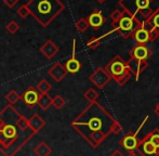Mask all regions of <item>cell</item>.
<instances>
[{"mask_svg": "<svg viewBox=\"0 0 159 156\" xmlns=\"http://www.w3.org/2000/svg\"><path fill=\"white\" fill-rule=\"evenodd\" d=\"M87 21H88L89 27L93 28L94 30H98V28H101V26H103V24L106 22V17L103 15L101 10H94L88 17H87Z\"/></svg>", "mask_w": 159, "mask_h": 156, "instance_id": "cell-12", "label": "cell"}, {"mask_svg": "<svg viewBox=\"0 0 159 156\" xmlns=\"http://www.w3.org/2000/svg\"><path fill=\"white\" fill-rule=\"evenodd\" d=\"M141 28H143V30H147V32H151L152 30L154 28V25H153V22H152V17H147V19L143 20L142 21V24H141Z\"/></svg>", "mask_w": 159, "mask_h": 156, "instance_id": "cell-32", "label": "cell"}, {"mask_svg": "<svg viewBox=\"0 0 159 156\" xmlns=\"http://www.w3.org/2000/svg\"><path fill=\"white\" fill-rule=\"evenodd\" d=\"M136 151L142 156H159V151L157 150V148L149 141L146 135L139 141Z\"/></svg>", "mask_w": 159, "mask_h": 156, "instance_id": "cell-9", "label": "cell"}, {"mask_svg": "<svg viewBox=\"0 0 159 156\" xmlns=\"http://www.w3.org/2000/svg\"><path fill=\"white\" fill-rule=\"evenodd\" d=\"M131 38L135 40V42L138 44H145L148 42V32L143 30V28H139L138 30L134 32Z\"/></svg>", "mask_w": 159, "mask_h": 156, "instance_id": "cell-18", "label": "cell"}, {"mask_svg": "<svg viewBox=\"0 0 159 156\" xmlns=\"http://www.w3.org/2000/svg\"><path fill=\"white\" fill-rule=\"evenodd\" d=\"M154 113L156 114V116L159 117V102H158L157 104H156L155 108H154Z\"/></svg>", "mask_w": 159, "mask_h": 156, "instance_id": "cell-38", "label": "cell"}, {"mask_svg": "<svg viewBox=\"0 0 159 156\" xmlns=\"http://www.w3.org/2000/svg\"><path fill=\"white\" fill-rule=\"evenodd\" d=\"M75 26H76V28H77L78 32L84 33L87 30H88L89 24H88V21H87V19H84V17H81V19H79L77 22H76Z\"/></svg>", "mask_w": 159, "mask_h": 156, "instance_id": "cell-28", "label": "cell"}, {"mask_svg": "<svg viewBox=\"0 0 159 156\" xmlns=\"http://www.w3.org/2000/svg\"><path fill=\"white\" fill-rule=\"evenodd\" d=\"M158 37H159V30L154 27L153 30L148 33V41H151V42L155 41Z\"/></svg>", "mask_w": 159, "mask_h": 156, "instance_id": "cell-34", "label": "cell"}, {"mask_svg": "<svg viewBox=\"0 0 159 156\" xmlns=\"http://www.w3.org/2000/svg\"><path fill=\"white\" fill-rule=\"evenodd\" d=\"M119 6L128 15L143 21L159 10V0H119Z\"/></svg>", "mask_w": 159, "mask_h": 156, "instance_id": "cell-4", "label": "cell"}, {"mask_svg": "<svg viewBox=\"0 0 159 156\" xmlns=\"http://www.w3.org/2000/svg\"><path fill=\"white\" fill-rule=\"evenodd\" d=\"M28 125H30V129L34 133H38L44 126H46V122L44 119L40 116L39 114L35 113L32 117L28 119Z\"/></svg>", "mask_w": 159, "mask_h": 156, "instance_id": "cell-16", "label": "cell"}, {"mask_svg": "<svg viewBox=\"0 0 159 156\" xmlns=\"http://www.w3.org/2000/svg\"><path fill=\"white\" fill-rule=\"evenodd\" d=\"M89 80L98 89H103L111 80L108 73L105 71L104 67L96 68L94 72L89 76Z\"/></svg>", "mask_w": 159, "mask_h": 156, "instance_id": "cell-8", "label": "cell"}, {"mask_svg": "<svg viewBox=\"0 0 159 156\" xmlns=\"http://www.w3.org/2000/svg\"><path fill=\"white\" fill-rule=\"evenodd\" d=\"M146 137L148 138L149 141H151L152 143L157 148V150L159 151V129L155 128L154 130H152L151 132L147 133Z\"/></svg>", "mask_w": 159, "mask_h": 156, "instance_id": "cell-24", "label": "cell"}, {"mask_svg": "<svg viewBox=\"0 0 159 156\" xmlns=\"http://www.w3.org/2000/svg\"><path fill=\"white\" fill-rule=\"evenodd\" d=\"M65 104H66V101H65V99L62 95H55L52 99V105L54 106V108L57 111L62 110L65 106Z\"/></svg>", "mask_w": 159, "mask_h": 156, "instance_id": "cell-26", "label": "cell"}, {"mask_svg": "<svg viewBox=\"0 0 159 156\" xmlns=\"http://www.w3.org/2000/svg\"><path fill=\"white\" fill-rule=\"evenodd\" d=\"M71 127L92 146L96 149L109 135L121 132L122 126L98 101L90 103L75 119Z\"/></svg>", "mask_w": 159, "mask_h": 156, "instance_id": "cell-1", "label": "cell"}, {"mask_svg": "<svg viewBox=\"0 0 159 156\" xmlns=\"http://www.w3.org/2000/svg\"><path fill=\"white\" fill-rule=\"evenodd\" d=\"M152 22H153V25L155 28L159 30V10L156 11L153 15H152Z\"/></svg>", "mask_w": 159, "mask_h": 156, "instance_id": "cell-35", "label": "cell"}, {"mask_svg": "<svg viewBox=\"0 0 159 156\" xmlns=\"http://www.w3.org/2000/svg\"><path fill=\"white\" fill-rule=\"evenodd\" d=\"M52 153V149L46 143V142L41 141L34 148V154L36 156H49Z\"/></svg>", "mask_w": 159, "mask_h": 156, "instance_id": "cell-17", "label": "cell"}, {"mask_svg": "<svg viewBox=\"0 0 159 156\" xmlns=\"http://www.w3.org/2000/svg\"><path fill=\"white\" fill-rule=\"evenodd\" d=\"M111 156H125V155L122 154V152H121V151H120V150H118V149H117V150H115L113 153H111Z\"/></svg>", "mask_w": 159, "mask_h": 156, "instance_id": "cell-37", "label": "cell"}, {"mask_svg": "<svg viewBox=\"0 0 159 156\" xmlns=\"http://www.w3.org/2000/svg\"><path fill=\"white\" fill-rule=\"evenodd\" d=\"M127 156H139V154L135 152V151H132V152H129V154Z\"/></svg>", "mask_w": 159, "mask_h": 156, "instance_id": "cell-40", "label": "cell"}, {"mask_svg": "<svg viewBox=\"0 0 159 156\" xmlns=\"http://www.w3.org/2000/svg\"><path fill=\"white\" fill-rule=\"evenodd\" d=\"M4 122V126L0 129V152L3 156H14L35 135L34 132L20 135V129L15 125V120L17 118L19 112H16L12 122H8L4 117L3 113L0 112Z\"/></svg>", "mask_w": 159, "mask_h": 156, "instance_id": "cell-2", "label": "cell"}, {"mask_svg": "<svg viewBox=\"0 0 159 156\" xmlns=\"http://www.w3.org/2000/svg\"><path fill=\"white\" fill-rule=\"evenodd\" d=\"M37 105L40 106V108L43 111H47L51 105H52V98L46 93V94H40L39 99H38Z\"/></svg>", "mask_w": 159, "mask_h": 156, "instance_id": "cell-19", "label": "cell"}, {"mask_svg": "<svg viewBox=\"0 0 159 156\" xmlns=\"http://www.w3.org/2000/svg\"><path fill=\"white\" fill-rule=\"evenodd\" d=\"M16 13L19 14V16L21 17V19H26V17L30 15V11H28L26 4H22V6L16 10Z\"/></svg>", "mask_w": 159, "mask_h": 156, "instance_id": "cell-33", "label": "cell"}, {"mask_svg": "<svg viewBox=\"0 0 159 156\" xmlns=\"http://www.w3.org/2000/svg\"><path fill=\"white\" fill-rule=\"evenodd\" d=\"M48 74L57 82H61L62 80L66 77V75L68 74V73H67L66 68H65V66L63 64L60 63V62H57V63L53 64L48 70Z\"/></svg>", "mask_w": 159, "mask_h": 156, "instance_id": "cell-13", "label": "cell"}, {"mask_svg": "<svg viewBox=\"0 0 159 156\" xmlns=\"http://www.w3.org/2000/svg\"><path fill=\"white\" fill-rule=\"evenodd\" d=\"M15 125L21 131H27L30 129V125H28V119L24 115H22L21 113H19L17 118L15 120Z\"/></svg>", "mask_w": 159, "mask_h": 156, "instance_id": "cell-20", "label": "cell"}, {"mask_svg": "<svg viewBox=\"0 0 159 156\" xmlns=\"http://www.w3.org/2000/svg\"><path fill=\"white\" fill-rule=\"evenodd\" d=\"M59 47L52 41V40H47L41 47H40V52H41L42 55L47 57V59H52L53 57L57 54L59 52Z\"/></svg>", "mask_w": 159, "mask_h": 156, "instance_id": "cell-15", "label": "cell"}, {"mask_svg": "<svg viewBox=\"0 0 159 156\" xmlns=\"http://www.w3.org/2000/svg\"><path fill=\"white\" fill-rule=\"evenodd\" d=\"M139 62H140V60H136V59H134V57H130L129 61H127L128 70H129L130 73H131V74H133L135 77H136V75H138Z\"/></svg>", "mask_w": 159, "mask_h": 156, "instance_id": "cell-25", "label": "cell"}, {"mask_svg": "<svg viewBox=\"0 0 159 156\" xmlns=\"http://www.w3.org/2000/svg\"><path fill=\"white\" fill-rule=\"evenodd\" d=\"M6 99H7V101H8L9 104L13 105V104L16 103L19 100H21V95H20L15 90H10V92L6 95Z\"/></svg>", "mask_w": 159, "mask_h": 156, "instance_id": "cell-27", "label": "cell"}, {"mask_svg": "<svg viewBox=\"0 0 159 156\" xmlns=\"http://www.w3.org/2000/svg\"><path fill=\"white\" fill-rule=\"evenodd\" d=\"M76 52V40L74 39L73 41V53H71V57L69 60H67L66 63H65V68H66L67 73H70V74H76L80 71L81 68V63L78 59H76L75 57Z\"/></svg>", "mask_w": 159, "mask_h": 156, "instance_id": "cell-14", "label": "cell"}, {"mask_svg": "<svg viewBox=\"0 0 159 156\" xmlns=\"http://www.w3.org/2000/svg\"><path fill=\"white\" fill-rule=\"evenodd\" d=\"M51 88H52V86H51V84L47 79H41L38 82L37 87H36V89H37L40 94H46V93H48L49 91L51 90Z\"/></svg>", "mask_w": 159, "mask_h": 156, "instance_id": "cell-22", "label": "cell"}, {"mask_svg": "<svg viewBox=\"0 0 159 156\" xmlns=\"http://www.w3.org/2000/svg\"><path fill=\"white\" fill-rule=\"evenodd\" d=\"M122 16H124V11L119 10V9H115L111 14V23H117Z\"/></svg>", "mask_w": 159, "mask_h": 156, "instance_id": "cell-31", "label": "cell"}, {"mask_svg": "<svg viewBox=\"0 0 159 156\" xmlns=\"http://www.w3.org/2000/svg\"><path fill=\"white\" fill-rule=\"evenodd\" d=\"M141 24L142 22L138 17L130 16L124 12V16L117 23H111V27H113L111 30L119 33L122 38H131L134 32L141 28Z\"/></svg>", "mask_w": 159, "mask_h": 156, "instance_id": "cell-6", "label": "cell"}, {"mask_svg": "<svg viewBox=\"0 0 159 156\" xmlns=\"http://www.w3.org/2000/svg\"><path fill=\"white\" fill-rule=\"evenodd\" d=\"M148 119V116H146L144 118V120L142 122V124H141V126L138 128V130L135 131V132H129L127 133L126 135H124V137L121 138V139L119 140V144L122 146V148L125 149L126 151L128 152H132V151H136V148H138V144H139V138H138V133L140 132L141 128H142L143 125L146 122V120Z\"/></svg>", "mask_w": 159, "mask_h": 156, "instance_id": "cell-7", "label": "cell"}, {"mask_svg": "<svg viewBox=\"0 0 159 156\" xmlns=\"http://www.w3.org/2000/svg\"><path fill=\"white\" fill-rule=\"evenodd\" d=\"M7 30H8L10 34H15L20 30V25L15 21H10L6 26Z\"/></svg>", "mask_w": 159, "mask_h": 156, "instance_id": "cell-30", "label": "cell"}, {"mask_svg": "<svg viewBox=\"0 0 159 156\" xmlns=\"http://www.w3.org/2000/svg\"><path fill=\"white\" fill-rule=\"evenodd\" d=\"M98 92L93 88H90L84 93V98L89 102V103H93V102H96V100L98 99Z\"/></svg>", "mask_w": 159, "mask_h": 156, "instance_id": "cell-23", "label": "cell"}, {"mask_svg": "<svg viewBox=\"0 0 159 156\" xmlns=\"http://www.w3.org/2000/svg\"><path fill=\"white\" fill-rule=\"evenodd\" d=\"M104 68L111 79L115 80L119 86H124L131 79L132 74L128 70L127 61H125L120 55H115Z\"/></svg>", "mask_w": 159, "mask_h": 156, "instance_id": "cell-5", "label": "cell"}, {"mask_svg": "<svg viewBox=\"0 0 159 156\" xmlns=\"http://www.w3.org/2000/svg\"><path fill=\"white\" fill-rule=\"evenodd\" d=\"M113 33H114L113 30H111V32L106 33V34H104L103 36H101V37H92V38L87 42V47H88V48H90V49H96L98 46H100L101 41H102L103 39L106 38L107 36H109V35L113 34Z\"/></svg>", "mask_w": 159, "mask_h": 156, "instance_id": "cell-21", "label": "cell"}, {"mask_svg": "<svg viewBox=\"0 0 159 156\" xmlns=\"http://www.w3.org/2000/svg\"><path fill=\"white\" fill-rule=\"evenodd\" d=\"M148 67V61L147 60H141L140 62H139V70H138V75H136L135 77V80L138 81L139 79H140V76L142 73H144V71L146 70V68Z\"/></svg>", "mask_w": 159, "mask_h": 156, "instance_id": "cell-29", "label": "cell"}, {"mask_svg": "<svg viewBox=\"0 0 159 156\" xmlns=\"http://www.w3.org/2000/svg\"><path fill=\"white\" fill-rule=\"evenodd\" d=\"M25 4L30 14L42 27H48L65 9L61 0H30Z\"/></svg>", "mask_w": 159, "mask_h": 156, "instance_id": "cell-3", "label": "cell"}, {"mask_svg": "<svg viewBox=\"0 0 159 156\" xmlns=\"http://www.w3.org/2000/svg\"><path fill=\"white\" fill-rule=\"evenodd\" d=\"M40 93L38 92V90L35 87L30 86L24 91V93L21 95V99L23 100V102L26 104V106L30 108H33L37 105L38 99H39Z\"/></svg>", "mask_w": 159, "mask_h": 156, "instance_id": "cell-10", "label": "cell"}, {"mask_svg": "<svg viewBox=\"0 0 159 156\" xmlns=\"http://www.w3.org/2000/svg\"><path fill=\"white\" fill-rule=\"evenodd\" d=\"M130 57L136 60H148L153 55V52L146 44H136L129 52Z\"/></svg>", "mask_w": 159, "mask_h": 156, "instance_id": "cell-11", "label": "cell"}, {"mask_svg": "<svg viewBox=\"0 0 159 156\" xmlns=\"http://www.w3.org/2000/svg\"><path fill=\"white\" fill-rule=\"evenodd\" d=\"M4 124H6V122H4V119H3V117H2V115L0 114V129L2 128V127L4 126Z\"/></svg>", "mask_w": 159, "mask_h": 156, "instance_id": "cell-39", "label": "cell"}, {"mask_svg": "<svg viewBox=\"0 0 159 156\" xmlns=\"http://www.w3.org/2000/svg\"><path fill=\"white\" fill-rule=\"evenodd\" d=\"M19 1H20V0H3L4 4H6V6H8L9 8H14Z\"/></svg>", "mask_w": 159, "mask_h": 156, "instance_id": "cell-36", "label": "cell"}]
</instances>
